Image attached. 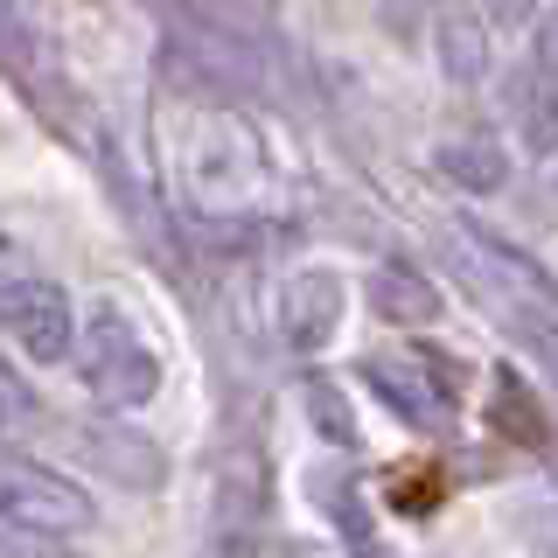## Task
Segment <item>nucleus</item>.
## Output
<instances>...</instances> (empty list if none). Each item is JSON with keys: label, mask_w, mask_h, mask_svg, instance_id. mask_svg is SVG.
I'll list each match as a JSON object with an SVG mask.
<instances>
[{"label": "nucleus", "mask_w": 558, "mask_h": 558, "mask_svg": "<svg viewBox=\"0 0 558 558\" xmlns=\"http://www.w3.org/2000/svg\"><path fill=\"white\" fill-rule=\"evenodd\" d=\"M545 551H551V558H558V496H551V502H545Z\"/></svg>", "instance_id": "obj_16"}, {"label": "nucleus", "mask_w": 558, "mask_h": 558, "mask_svg": "<svg viewBox=\"0 0 558 558\" xmlns=\"http://www.w3.org/2000/svg\"><path fill=\"white\" fill-rule=\"evenodd\" d=\"M440 8H453V0H440Z\"/></svg>", "instance_id": "obj_18"}, {"label": "nucleus", "mask_w": 558, "mask_h": 558, "mask_svg": "<svg viewBox=\"0 0 558 558\" xmlns=\"http://www.w3.org/2000/svg\"><path fill=\"white\" fill-rule=\"evenodd\" d=\"M433 168L453 174L461 189H475V196H496V189L510 182V174H502L510 161H502V147H496V140H447V147L433 154Z\"/></svg>", "instance_id": "obj_8"}, {"label": "nucleus", "mask_w": 558, "mask_h": 558, "mask_svg": "<svg viewBox=\"0 0 558 558\" xmlns=\"http://www.w3.org/2000/svg\"><path fill=\"white\" fill-rule=\"evenodd\" d=\"M531 70L537 77H558V8H545L531 28Z\"/></svg>", "instance_id": "obj_13"}, {"label": "nucleus", "mask_w": 558, "mask_h": 558, "mask_svg": "<svg viewBox=\"0 0 558 558\" xmlns=\"http://www.w3.org/2000/svg\"><path fill=\"white\" fill-rule=\"evenodd\" d=\"M28 426H35V391L14 363H0V440H8V433H28Z\"/></svg>", "instance_id": "obj_11"}, {"label": "nucleus", "mask_w": 558, "mask_h": 558, "mask_svg": "<svg viewBox=\"0 0 558 558\" xmlns=\"http://www.w3.org/2000/svg\"><path fill=\"white\" fill-rule=\"evenodd\" d=\"M537 349H545V356L558 363V328H551V322H537Z\"/></svg>", "instance_id": "obj_17"}, {"label": "nucleus", "mask_w": 558, "mask_h": 558, "mask_svg": "<svg viewBox=\"0 0 558 558\" xmlns=\"http://www.w3.org/2000/svg\"><path fill=\"white\" fill-rule=\"evenodd\" d=\"M182 189L203 217L244 223L272 203V161L238 112L209 105V112H196V126L182 133Z\"/></svg>", "instance_id": "obj_1"}, {"label": "nucleus", "mask_w": 558, "mask_h": 558, "mask_svg": "<svg viewBox=\"0 0 558 558\" xmlns=\"http://www.w3.org/2000/svg\"><path fill=\"white\" fill-rule=\"evenodd\" d=\"M371 301H377V314H391V322H433V314H440V293H433L426 279H412L405 266H384L371 279Z\"/></svg>", "instance_id": "obj_9"}, {"label": "nucleus", "mask_w": 558, "mask_h": 558, "mask_svg": "<svg viewBox=\"0 0 558 558\" xmlns=\"http://www.w3.org/2000/svg\"><path fill=\"white\" fill-rule=\"evenodd\" d=\"M363 377L384 391V405H391L405 426H418V433H433V426H447V398L433 391V377L418 371V363H405V356H371L363 363Z\"/></svg>", "instance_id": "obj_7"}, {"label": "nucleus", "mask_w": 558, "mask_h": 558, "mask_svg": "<svg viewBox=\"0 0 558 558\" xmlns=\"http://www.w3.org/2000/svg\"><path fill=\"white\" fill-rule=\"evenodd\" d=\"M0 336L22 342V356L35 363H70L77 356V307L49 272L14 266L0 279Z\"/></svg>", "instance_id": "obj_4"}, {"label": "nucleus", "mask_w": 558, "mask_h": 558, "mask_svg": "<svg viewBox=\"0 0 558 558\" xmlns=\"http://www.w3.org/2000/svg\"><path fill=\"white\" fill-rule=\"evenodd\" d=\"M433 43H440V63L453 84H475L482 63H488V43H482V22H468V14H447L440 8V28H433Z\"/></svg>", "instance_id": "obj_10"}, {"label": "nucleus", "mask_w": 558, "mask_h": 558, "mask_svg": "<svg viewBox=\"0 0 558 558\" xmlns=\"http://www.w3.org/2000/svg\"><path fill=\"white\" fill-rule=\"evenodd\" d=\"M0 523L28 531L35 545L77 537V531H92V496H84L70 475H57V468L22 461V453H0Z\"/></svg>", "instance_id": "obj_3"}, {"label": "nucleus", "mask_w": 558, "mask_h": 558, "mask_svg": "<svg viewBox=\"0 0 558 558\" xmlns=\"http://www.w3.org/2000/svg\"><path fill=\"white\" fill-rule=\"evenodd\" d=\"M70 363H77L84 391H92L105 412H133L161 391V356H154L147 336H140L119 307H98L92 322L77 328V356Z\"/></svg>", "instance_id": "obj_2"}, {"label": "nucleus", "mask_w": 558, "mask_h": 558, "mask_svg": "<svg viewBox=\"0 0 558 558\" xmlns=\"http://www.w3.org/2000/svg\"><path fill=\"white\" fill-rule=\"evenodd\" d=\"M537 14V0H488V22L496 28H523Z\"/></svg>", "instance_id": "obj_14"}, {"label": "nucleus", "mask_w": 558, "mask_h": 558, "mask_svg": "<svg viewBox=\"0 0 558 558\" xmlns=\"http://www.w3.org/2000/svg\"><path fill=\"white\" fill-rule=\"evenodd\" d=\"M307 412H314V426H322V433H336L342 447H356V426H349V405H342L336 384H307Z\"/></svg>", "instance_id": "obj_12"}, {"label": "nucleus", "mask_w": 558, "mask_h": 558, "mask_svg": "<svg viewBox=\"0 0 558 558\" xmlns=\"http://www.w3.org/2000/svg\"><path fill=\"white\" fill-rule=\"evenodd\" d=\"M440 231L453 244V258H461V266L475 272L488 293H510V301H531V307H558V279L537 266L531 252H517L510 238L482 231L475 217H453V223H440Z\"/></svg>", "instance_id": "obj_5"}, {"label": "nucleus", "mask_w": 558, "mask_h": 558, "mask_svg": "<svg viewBox=\"0 0 558 558\" xmlns=\"http://www.w3.org/2000/svg\"><path fill=\"white\" fill-rule=\"evenodd\" d=\"M14 266H28V252H22V244H14V238H0V279H8Z\"/></svg>", "instance_id": "obj_15"}, {"label": "nucleus", "mask_w": 558, "mask_h": 558, "mask_svg": "<svg viewBox=\"0 0 558 558\" xmlns=\"http://www.w3.org/2000/svg\"><path fill=\"white\" fill-rule=\"evenodd\" d=\"M336 328H342V279L336 272L307 266L279 287V336H287V349L314 356V349H328Z\"/></svg>", "instance_id": "obj_6"}]
</instances>
